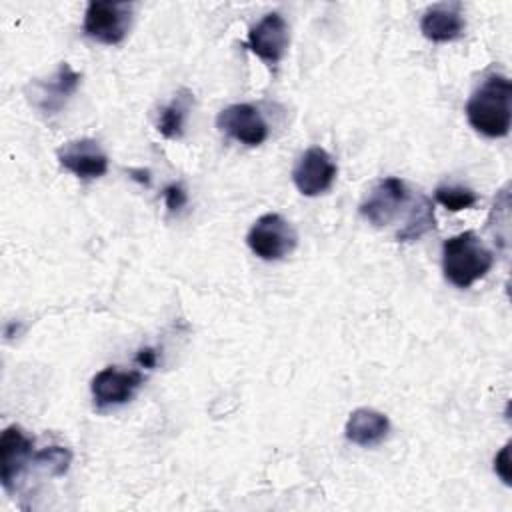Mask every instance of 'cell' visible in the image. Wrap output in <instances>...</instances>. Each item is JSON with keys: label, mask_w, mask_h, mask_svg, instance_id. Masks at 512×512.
<instances>
[{"label": "cell", "mask_w": 512, "mask_h": 512, "mask_svg": "<svg viewBox=\"0 0 512 512\" xmlns=\"http://www.w3.org/2000/svg\"><path fill=\"white\" fill-rule=\"evenodd\" d=\"M466 118L476 132L488 138L506 136L512 124L510 80L502 74L488 76L470 96L466 104Z\"/></svg>", "instance_id": "6da1fadb"}, {"label": "cell", "mask_w": 512, "mask_h": 512, "mask_svg": "<svg viewBox=\"0 0 512 512\" xmlns=\"http://www.w3.org/2000/svg\"><path fill=\"white\" fill-rule=\"evenodd\" d=\"M492 266V250L472 230L450 236L442 244V272L456 288H470L476 280L484 278Z\"/></svg>", "instance_id": "7a4b0ae2"}, {"label": "cell", "mask_w": 512, "mask_h": 512, "mask_svg": "<svg viewBox=\"0 0 512 512\" xmlns=\"http://www.w3.org/2000/svg\"><path fill=\"white\" fill-rule=\"evenodd\" d=\"M298 236L292 224L276 212L262 214L248 230L246 244L262 260H280L296 248Z\"/></svg>", "instance_id": "3957f363"}, {"label": "cell", "mask_w": 512, "mask_h": 512, "mask_svg": "<svg viewBox=\"0 0 512 512\" xmlns=\"http://www.w3.org/2000/svg\"><path fill=\"white\" fill-rule=\"evenodd\" d=\"M130 22H132V4L94 0L86 6L82 30L88 38L106 46H114L126 38L130 30Z\"/></svg>", "instance_id": "277c9868"}, {"label": "cell", "mask_w": 512, "mask_h": 512, "mask_svg": "<svg viewBox=\"0 0 512 512\" xmlns=\"http://www.w3.org/2000/svg\"><path fill=\"white\" fill-rule=\"evenodd\" d=\"M82 74L76 72L68 62H60L50 78L32 80L26 88L28 102L44 116L58 114L70 96L78 90Z\"/></svg>", "instance_id": "5b68a950"}, {"label": "cell", "mask_w": 512, "mask_h": 512, "mask_svg": "<svg viewBox=\"0 0 512 512\" xmlns=\"http://www.w3.org/2000/svg\"><path fill=\"white\" fill-rule=\"evenodd\" d=\"M406 204H408L406 182L396 176H386L372 186V190L360 204V214L372 226L384 228L400 216Z\"/></svg>", "instance_id": "8992f818"}, {"label": "cell", "mask_w": 512, "mask_h": 512, "mask_svg": "<svg viewBox=\"0 0 512 512\" xmlns=\"http://www.w3.org/2000/svg\"><path fill=\"white\" fill-rule=\"evenodd\" d=\"M34 440L16 424L2 430L0 436V480L6 492H12L28 464L34 460Z\"/></svg>", "instance_id": "52a82bcc"}, {"label": "cell", "mask_w": 512, "mask_h": 512, "mask_svg": "<svg viewBox=\"0 0 512 512\" xmlns=\"http://www.w3.org/2000/svg\"><path fill=\"white\" fill-rule=\"evenodd\" d=\"M336 172L338 168L332 156L324 148L312 146L296 162L292 170V180L302 196L312 198L330 190V186L334 184Z\"/></svg>", "instance_id": "ba28073f"}, {"label": "cell", "mask_w": 512, "mask_h": 512, "mask_svg": "<svg viewBox=\"0 0 512 512\" xmlns=\"http://www.w3.org/2000/svg\"><path fill=\"white\" fill-rule=\"evenodd\" d=\"M144 374L140 370H118L116 366L102 368L90 382V392L98 410L126 404L142 386Z\"/></svg>", "instance_id": "9c48e42d"}, {"label": "cell", "mask_w": 512, "mask_h": 512, "mask_svg": "<svg viewBox=\"0 0 512 512\" xmlns=\"http://www.w3.org/2000/svg\"><path fill=\"white\" fill-rule=\"evenodd\" d=\"M290 44V30L286 20L278 12L266 14L258 24L248 30L246 48L254 52L268 66L278 64Z\"/></svg>", "instance_id": "30bf717a"}, {"label": "cell", "mask_w": 512, "mask_h": 512, "mask_svg": "<svg viewBox=\"0 0 512 512\" xmlns=\"http://www.w3.org/2000/svg\"><path fill=\"white\" fill-rule=\"evenodd\" d=\"M216 126L246 146H260L268 138V124L252 104H230L216 116Z\"/></svg>", "instance_id": "8fae6325"}, {"label": "cell", "mask_w": 512, "mask_h": 512, "mask_svg": "<svg viewBox=\"0 0 512 512\" xmlns=\"http://www.w3.org/2000/svg\"><path fill=\"white\" fill-rule=\"evenodd\" d=\"M62 168L82 180H94L108 172V156L92 138H78L62 144L56 150Z\"/></svg>", "instance_id": "7c38bea8"}, {"label": "cell", "mask_w": 512, "mask_h": 512, "mask_svg": "<svg viewBox=\"0 0 512 512\" xmlns=\"http://www.w3.org/2000/svg\"><path fill=\"white\" fill-rule=\"evenodd\" d=\"M390 430V420L386 414L374 408H356L344 426V434L352 444L358 446H376L386 438Z\"/></svg>", "instance_id": "4fadbf2b"}, {"label": "cell", "mask_w": 512, "mask_h": 512, "mask_svg": "<svg viewBox=\"0 0 512 512\" xmlns=\"http://www.w3.org/2000/svg\"><path fill=\"white\" fill-rule=\"evenodd\" d=\"M466 22L458 6H434L422 14L420 32L432 42H450L462 36Z\"/></svg>", "instance_id": "5bb4252c"}, {"label": "cell", "mask_w": 512, "mask_h": 512, "mask_svg": "<svg viewBox=\"0 0 512 512\" xmlns=\"http://www.w3.org/2000/svg\"><path fill=\"white\" fill-rule=\"evenodd\" d=\"M192 104V94L188 90H182L168 106H164L160 110L158 116V132L168 138V140H176L182 136L184 132V120H186V112Z\"/></svg>", "instance_id": "9a60e30c"}, {"label": "cell", "mask_w": 512, "mask_h": 512, "mask_svg": "<svg viewBox=\"0 0 512 512\" xmlns=\"http://www.w3.org/2000/svg\"><path fill=\"white\" fill-rule=\"evenodd\" d=\"M434 228V210L432 204L426 196H418L416 202L410 206L408 216H406V224L402 226V230H398L396 238L406 242V240H416L422 234H426L428 230Z\"/></svg>", "instance_id": "2e32d148"}, {"label": "cell", "mask_w": 512, "mask_h": 512, "mask_svg": "<svg viewBox=\"0 0 512 512\" xmlns=\"http://www.w3.org/2000/svg\"><path fill=\"white\" fill-rule=\"evenodd\" d=\"M434 198L450 212L472 208L478 202V196L470 188H462V186H438L434 192Z\"/></svg>", "instance_id": "e0dca14e"}, {"label": "cell", "mask_w": 512, "mask_h": 512, "mask_svg": "<svg viewBox=\"0 0 512 512\" xmlns=\"http://www.w3.org/2000/svg\"><path fill=\"white\" fill-rule=\"evenodd\" d=\"M34 462L42 464L54 476H62L68 470L70 462H72V452L68 448H62V446H50V448H44V450L36 452Z\"/></svg>", "instance_id": "ac0fdd59"}, {"label": "cell", "mask_w": 512, "mask_h": 512, "mask_svg": "<svg viewBox=\"0 0 512 512\" xmlns=\"http://www.w3.org/2000/svg\"><path fill=\"white\" fill-rule=\"evenodd\" d=\"M186 192L180 184H170L164 188V204L170 212H176L180 210L184 204H186Z\"/></svg>", "instance_id": "d6986e66"}, {"label": "cell", "mask_w": 512, "mask_h": 512, "mask_svg": "<svg viewBox=\"0 0 512 512\" xmlns=\"http://www.w3.org/2000/svg\"><path fill=\"white\" fill-rule=\"evenodd\" d=\"M494 470L504 484H510V442H506L500 454L494 458Z\"/></svg>", "instance_id": "ffe728a7"}, {"label": "cell", "mask_w": 512, "mask_h": 512, "mask_svg": "<svg viewBox=\"0 0 512 512\" xmlns=\"http://www.w3.org/2000/svg\"><path fill=\"white\" fill-rule=\"evenodd\" d=\"M136 362H138L142 368H154V366H156V352H154V348H142V350H138Z\"/></svg>", "instance_id": "44dd1931"}]
</instances>
